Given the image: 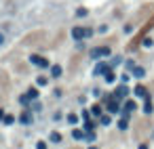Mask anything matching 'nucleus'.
I'll return each instance as SVG.
<instances>
[{
    "mask_svg": "<svg viewBox=\"0 0 154 149\" xmlns=\"http://www.w3.org/2000/svg\"><path fill=\"white\" fill-rule=\"evenodd\" d=\"M72 137L80 141V139H84V132H80V130H74V132H72Z\"/></svg>",
    "mask_w": 154,
    "mask_h": 149,
    "instance_id": "f257e3e1",
    "label": "nucleus"
},
{
    "mask_svg": "<svg viewBox=\"0 0 154 149\" xmlns=\"http://www.w3.org/2000/svg\"><path fill=\"white\" fill-rule=\"evenodd\" d=\"M59 139H61V137L57 135V132H53V135H51V141H53V143H57V141H59Z\"/></svg>",
    "mask_w": 154,
    "mask_h": 149,
    "instance_id": "f03ea898",
    "label": "nucleus"
},
{
    "mask_svg": "<svg viewBox=\"0 0 154 149\" xmlns=\"http://www.w3.org/2000/svg\"><path fill=\"white\" fill-rule=\"evenodd\" d=\"M84 139H87V141H93L95 135H93V132H87V135H84Z\"/></svg>",
    "mask_w": 154,
    "mask_h": 149,
    "instance_id": "7ed1b4c3",
    "label": "nucleus"
},
{
    "mask_svg": "<svg viewBox=\"0 0 154 149\" xmlns=\"http://www.w3.org/2000/svg\"><path fill=\"white\" fill-rule=\"evenodd\" d=\"M118 126H120V130H125V128H127V120H120Z\"/></svg>",
    "mask_w": 154,
    "mask_h": 149,
    "instance_id": "20e7f679",
    "label": "nucleus"
},
{
    "mask_svg": "<svg viewBox=\"0 0 154 149\" xmlns=\"http://www.w3.org/2000/svg\"><path fill=\"white\" fill-rule=\"evenodd\" d=\"M21 120H23L25 124H30V122H32V118H30V114H25V116H23V118H21Z\"/></svg>",
    "mask_w": 154,
    "mask_h": 149,
    "instance_id": "39448f33",
    "label": "nucleus"
},
{
    "mask_svg": "<svg viewBox=\"0 0 154 149\" xmlns=\"http://www.w3.org/2000/svg\"><path fill=\"white\" fill-rule=\"evenodd\" d=\"M36 149H46V143H44V141H40L38 145H36Z\"/></svg>",
    "mask_w": 154,
    "mask_h": 149,
    "instance_id": "423d86ee",
    "label": "nucleus"
},
{
    "mask_svg": "<svg viewBox=\"0 0 154 149\" xmlns=\"http://www.w3.org/2000/svg\"><path fill=\"white\" fill-rule=\"evenodd\" d=\"M139 149H148V145H141V147H139Z\"/></svg>",
    "mask_w": 154,
    "mask_h": 149,
    "instance_id": "0eeeda50",
    "label": "nucleus"
},
{
    "mask_svg": "<svg viewBox=\"0 0 154 149\" xmlns=\"http://www.w3.org/2000/svg\"><path fill=\"white\" fill-rule=\"evenodd\" d=\"M91 149H97V147H91Z\"/></svg>",
    "mask_w": 154,
    "mask_h": 149,
    "instance_id": "6e6552de",
    "label": "nucleus"
}]
</instances>
